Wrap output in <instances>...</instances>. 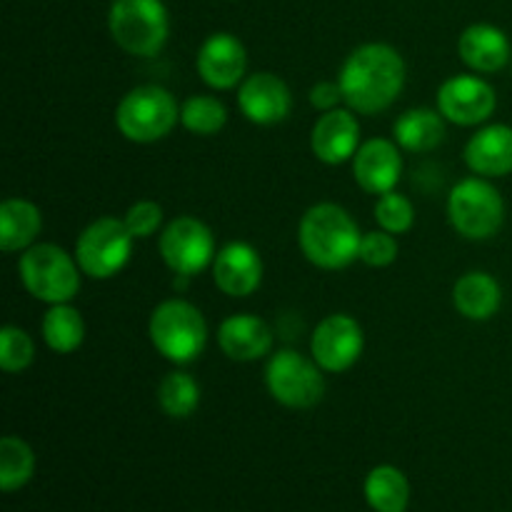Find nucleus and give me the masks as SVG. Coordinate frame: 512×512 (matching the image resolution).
I'll use <instances>...</instances> for the list:
<instances>
[{"instance_id": "obj_1", "label": "nucleus", "mask_w": 512, "mask_h": 512, "mask_svg": "<svg viewBox=\"0 0 512 512\" xmlns=\"http://www.w3.org/2000/svg\"><path fill=\"white\" fill-rule=\"evenodd\" d=\"M405 60L393 45L365 43L345 58L338 73L345 105L353 113L375 115L388 110L405 88Z\"/></svg>"}, {"instance_id": "obj_22", "label": "nucleus", "mask_w": 512, "mask_h": 512, "mask_svg": "<svg viewBox=\"0 0 512 512\" xmlns=\"http://www.w3.org/2000/svg\"><path fill=\"white\" fill-rule=\"evenodd\" d=\"M43 230V213L25 198H8L0 205V248L5 253H18L35 245Z\"/></svg>"}, {"instance_id": "obj_2", "label": "nucleus", "mask_w": 512, "mask_h": 512, "mask_svg": "<svg viewBox=\"0 0 512 512\" xmlns=\"http://www.w3.org/2000/svg\"><path fill=\"white\" fill-rule=\"evenodd\" d=\"M358 223L335 203H318L305 210L298 225V245L305 258L320 270H343L360 255Z\"/></svg>"}, {"instance_id": "obj_26", "label": "nucleus", "mask_w": 512, "mask_h": 512, "mask_svg": "<svg viewBox=\"0 0 512 512\" xmlns=\"http://www.w3.org/2000/svg\"><path fill=\"white\" fill-rule=\"evenodd\" d=\"M35 473V453L18 435H5L0 440V488L3 493H15Z\"/></svg>"}, {"instance_id": "obj_11", "label": "nucleus", "mask_w": 512, "mask_h": 512, "mask_svg": "<svg viewBox=\"0 0 512 512\" xmlns=\"http://www.w3.org/2000/svg\"><path fill=\"white\" fill-rule=\"evenodd\" d=\"M365 333L353 315L333 313L318 323L310 338V355L325 373H345L360 360Z\"/></svg>"}, {"instance_id": "obj_30", "label": "nucleus", "mask_w": 512, "mask_h": 512, "mask_svg": "<svg viewBox=\"0 0 512 512\" xmlns=\"http://www.w3.org/2000/svg\"><path fill=\"white\" fill-rule=\"evenodd\" d=\"M375 223L380 225V230H388L393 235L408 233L415 223L413 203L405 195H400L398 190L378 195V203H375Z\"/></svg>"}, {"instance_id": "obj_20", "label": "nucleus", "mask_w": 512, "mask_h": 512, "mask_svg": "<svg viewBox=\"0 0 512 512\" xmlns=\"http://www.w3.org/2000/svg\"><path fill=\"white\" fill-rule=\"evenodd\" d=\"M460 60L473 73H498L510 63V40L500 28L490 23H475L463 30L458 40Z\"/></svg>"}, {"instance_id": "obj_31", "label": "nucleus", "mask_w": 512, "mask_h": 512, "mask_svg": "<svg viewBox=\"0 0 512 512\" xmlns=\"http://www.w3.org/2000/svg\"><path fill=\"white\" fill-rule=\"evenodd\" d=\"M398 253L400 245L393 233H388V230H370V233H363V240H360L358 260H363L368 268H388V265L398 260Z\"/></svg>"}, {"instance_id": "obj_21", "label": "nucleus", "mask_w": 512, "mask_h": 512, "mask_svg": "<svg viewBox=\"0 0 512 512\" xmlns=\"http://www.w3.org/2000/svg\"><path fill=\"white\" fill-rule=\"evenodd\" d=\"M453 305L463 318L483 323V320L493 318L503 305V288L490 273L470 270L455 283Z\"/></svg>"}, {"instance_id": "obj_8", "label": "nucleus", "mask_w": 512, "mask_h": 512, "mask_svg": "<svg viewBox=\"0 0 512 512\" xmlns=\"http://www.w3.org/2000/svg\"><path fill=\"white\" fill-rule=\"evenodd\" d=\"M325 370L298 350H278L265 365V388L275 403L290 410H308L325 395Z\"/></svg>"}, {"instance_id": "obj_5", "label": "nucleus", "mask_w": 512, "mask_h": 512, "mask_svg": "<svg viewBox=\"0 0 512 512\" xmlns=\"http://www.w3.org/2000/svg\"><path fill=\"white\" fill-rule=\"evenodd\" d=\"M180 123V105L168 88L138 85L115 108V128L125 140L138 145L158 143Z\"/></svg>"}, {"instance_id": "obj_15", "label": "nucleus", "mask_w": 512, "mask_h": 512, "mask_svg": "<svg viewBox=\"0 0 512 512\" xmlns=\"http://www.w3.org/2000/svg\"><path fill=\"white\" fill-rule=\"evenodd\" d=\"M400 145L388 138H370L358 148L353 158V178L365 193L385 195L395 190L403 175Z\"/></svg>"}, {"instance_id": "obj_24", "label": "nucleus", "mask_w": 512, "mask_h": 512, "mask_svg": "<svg viewBox=\"0 0 512 512\" xmlns=\"http://www.w3.org/2000/svg\"><path fill=\"white\" fill-rule=\"evenodd\" d=\"M365 500L375 512H405L410 503V483L395 465H378L365 478Z\"/></svg>"}, {"instance_id": "obj_9", "label": "nucleus", "mask_w": 512, "mask_h": 512, "mask_svg": "<svg viewBox=\"0 0 512 512\" xmlns=\"http://www.w3.org/2000/svg\"><path fill=\"white\" fill-rule=\"evenodd\" d=\"M133 235L123 218H98L75 240V260L93 280L115 278L133 255Z\"/></svg>"}, {"instance_id": "obj_33", "label": "nucleus", "mask_w": 512, "mask_h": 512, "mask_svg": "<svg viewBox=\"0 0 512 512\" xmlns=\"http://www.w3.org/2000/svg\"><path fill=\"white\" fill-rule=\"evenodd\" d=\"M340 103H345L343 88H340L338 80H320L310 88V105L320 113H328V110H335Z\"/></svg>"}, {"instance_id": "obj_19", "label": "nucleus", "mask_w": 512, "mask_h": 512, "mask_svg": "<svg viewBox=\"0 0 512 512\" xmlns=\"http://www.w3.org/2000/svg\"><path fill=\"white\" fill-rule=\"evenodd\" d=\"M465 163L480 178H505L512 173V128L495 123L470 135Z\"/></svg>"}, {"instance_id": "obj_13", "label": "nucleus", "mask_w": 512, "mask_h": 512, "mask_svg": "<svg viewBox=\"0 0 512 512\" xmlns=\"http://www.w3.org/2000/svg\"><path fill=\"white\" fill-rule=\"evenodd\" d=\"M238 108L250 123L278 125L293 110V93L283 78L268 73V70H260L240 83Z\"/></svg>"}, {"instance_id": "obj_4", "label": "nucleus", "mask_w": 512, "mask_h": 512, "mask_svg": "<svg viewBox=\"0 0 512 512\" xmlns=\"http://www.w3.org/2000/svg\"><path fill=\"white\" fill-rule=\"evenodd\" d=\"M20 283L45 305L70 303L80 290V265L75 255L53 243H35L23 250L18 263Z\"/></svg>"}, {"instance_id": "obj_17", "label": "nucleus", "mask_w": 512, "mask_h": 512, "mask_svg": "<svg viewBox=\"0 0 512 512\" xmlns=\"http://www.w3.org/2000/svg\"><path fill=\"white\" fill-rule=\"evenodd\" d=\"M213 283L230 298H250L263 283V258L240 240L223 245L213 260Z\"/></svg>"}, {"instance_id": "obj_6", "label": "nucleus", "mask_w": 512, "mask_h": 512, "mask_svg": "<svg viewBox=\"0 0 512 512\" xmlns=\"http://www.w3.org/2000/svg\"><path fill=\"white\" fill-rule=\"evenodd\" d=\"M108 28L120 50L135 58H153L168 43V10L163 0H113Z\"/></svg>"}, {"instance_id": "obj_7", "label": "nucleus", "mask_w": 512, "mask_h": 512, "mask_svg": "<svg viewBox=\"0 0 512 512\" xmlns=\"http://www.w3.org/2000/svg\"><path fill=\"white\" fill-rule=\"evenodd\" d=\"M448 218L455 233L468 240H490L505 223V200L485 178H465L450 190Z\"/></svg>"}, {"instance_id": "obj_3", "label": "nucleus", "mask_w": 512, "mask_h": 512, "mask_svg": "<svg viewBox=\"0 0 512 512\" xmlns=\"http://www.w3.org/2000/svg\"><path fill=\"white\" fill-rule=\"evenodd\" d=\"M153 348L175 365H188L203 355L208 343V323L193 303L180 298L163 300L148 323Z\"/></svg>"}, {"instance_id": "obj_32", "label": "nucleus", "mask_w": 512, "mask_h": 512, "mask_svg": "<svg viewBox=\"0 0 512 512\" xmlns=\"http://www.w3.org/2000/svg\"><path fill=\"white\" fill-rule=\"evenodd\" d=\"M163 208L155 200H138L128 208V213L123 215L125 228L130 230L135 240L153 238L160 228H163Z\"/></svg>"}, {"instance_id": "obj_29", "label": "nucleus", "mask_w": 512, "mask_h": 512, "mask_svg": "<svg viewBox=\"0 0 512 512\" xmlns=\"http://www.w3.org/2000/svg\"><path fill=\"white\" fill-rule=\"evenodd\" d=\"M35 360V343L23 328L5 325L0 330V368L5 373H23Z\"/></svg>"}, {"instance_id": "obj_12", "label": "nucleus", "mask_w": 512, "mask_h": 512, "mask_svg": "<svg viewBox=\"0 0 512 512\" xmlns=\"http://www.w3.org/2000/svg\"><path fill=\"white\" fill-rule=\"evenodd\" d=\"M498 108L493 85L480 75H453L438 90V110L448 123L473 128L483 125Z\"/></svg>"}, {"instance_id": "obj_27", "label": "nucleus", "mask_w": 512, "mask_h": 512, "mask_svg": "<svg viewBox=\"0 0 512 512\" xmlns=\"http://www.w3.org/2000/svg\"><path fill=\"white\" fill-rule=\"evenodd\" d=\"M158 405L175 420L190 418L200 405V385L193 375L173 370L158 385Z\"/></svg>"}, {"instance_id": "obj_25", "label": "nucleus", "mask_w": 512, "mask_h": 512, "mask_svg": "<svg viewBox=\"0 0 512 512\" xmlns=\"http://www.w3.org/2000/svg\"><path fill=\"white\" fill-rule=\"evenodd\" d=\"M40 333H43L45 345L53 353H75L85 340V320L80 310L70 303L50 305L48 313L43 315V323H40Z\"/></svg>"}, {"instance_id": "obj_23", "label": "nucleus", "mask_w": 512, "mask_h": 512, "mask_svg": "<svg viewBox=\"0 0 512 512\" xmlns=\"http://www.w3.org/2000/svg\"><path fill=\"white\" fill-rule=\"evenodd\" d=\"M393 138L408 153H430L445 140V118L440 110L410 108L395 120Z\"/></svg>"}, {"instance_id": "obj_14", "label": "nucleus", "mask_w": 512, "mask_h": 512, "mask_svg": "<svg viewBox=\"0 0 512 512\" xmlns=\"http://www.w3.org/2000/svg\"><path fill=\"white\" fill-rule=\"evenodd\" d=\"M195 68L203 83L213 90L238 88L248 75V53L245 45L230 33H213L198 50Z\"/></svg>"}, {"instance_id": "obj_10", "label": "nucleus", "mask_w": 512, "mask_h": 512, "mask_svg": "<svg viewBox=\"0 0 512 512\" xmlns=\"http://www.w3.org/2000/svg\"><path fill=\"white\" fill-rule=\"evenodd\" d=\"M160 258L180 278H193L200 270L213 265L218 248H215L213 230L203 220L193 215H180L170 220L160 233Z\"/></svg>"}, {"instance_id": "obj_28", "label": "nucleus", "mask_w": 512, "mask_h": 512, "mask_svg": "<svg viewBox=\"0 0 512 512\" xmlns=\"http://www.w3.org/2000/svg\"><path fill=\"white\" fill-rule=\"evenodd\" d=\"M228 123V108L220 98L213 95H190L183 105H180V125L193 135H208L220 133Z\"/></svg>"}, {"instance_id": "obj_18", "label": "nucleus", "mask_w": 512, "mask_h": 512, "mask_svg": "<svg viewBox=\"0 0 512 512\" xmlns=\"http://www.w3.org/2000/svg\"><path fill=\"white\" fill-rule=\"evenodd\" d=\"M218 345L235 363H255L273 350V330L258 315L235 313L220 323Z\"/></svg>"}, {"instance_id": "obj_16", "label": "nucleus", "mask_w": 512, "mask_h": 512, "mask_svg": "<svg viewBox=\"0 0 512 512\" xmlns=\"http://www.w3.org/2000/svg\"><path fill=\"white\" fill-rule=\"evenodd\" d=\"M360 123L350 108H335L320 115L310 133V150L325 165H343L360 148Z\"/></svg>"}]
</instances>
